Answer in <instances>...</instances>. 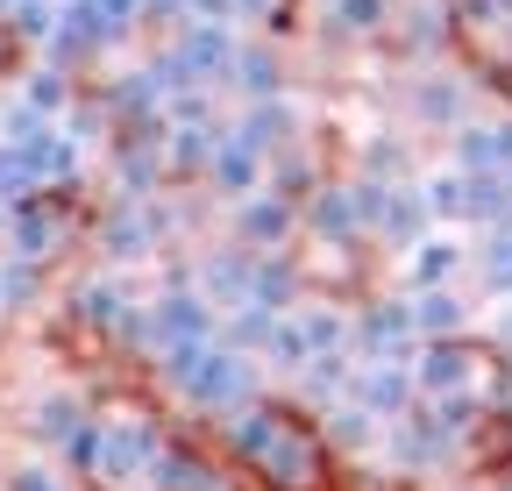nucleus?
Here are the masks:
<instances>
[{
	"mask_svg": "<svg viewBox=\"0 0 512 491\" xmlns=\"http://www.w3.org/2000/svg\"><path fill=\"white\" fill-rule=\"evenodd\" d=\"M214 442L249 470L256 491H342V463L320 435V420L285 392H264L242 413L214 420Z\"/></svg>",
	"mask_w": 512,
	"mask_h": 491,
	"instance_id": "f257e3e1",
	"label": "nucleus"
},
{
	"mask_svg": "<svg viewBox=\"0 0 512 491\" xmlns=\"http://www.w3.org/2000/svg\"><path fill=\"white\" fill-rule=\"evenodd\" d=\"M86 193H22L8 200V228H0V257H22L57 271L64 257L86 242Z\"/></svg>",
	"mask_w": 512,
	"mask_h": 491,
	"instance_id": "f03ea898",
	"label": "nucleus"
},
{
	"mask_svg": "<svg viewBox=\"0 0 512 491\" xmlns=\"http://www.w3.org/2000/svg\"><path fill=\"white\" fill-rule=\"evenodd\" d=\"M370 242H342V235H313V228H299L292 235V271H299V285L313 292V299H349V292H363V278H370Z\"/></svg>",
	"mask_w": 512,
	"mask_h": 491,
	"instance_id": "7ed1b4c3",
	"label": "nucleus"
},
{
	"mask_svg": "<svg viewBox=\"0 0 512 491\" xmlns=\"http://www.w3.org/2000/svg\"><path fill=\"white\" fill-rule=\"evenodd\" d=\"M143 314H150V356L157 349H178V342H214V306L200 299V285H185V278H164L150 299H143Z\"/></svg>",
	"mask_w": 512,
	"mask_h": 491,
	"instance_id": "20e7f679",
	"label": "nucleus"
},
{
	"mask_svg": "<svg viewBox=\"0 0 512 491\" xmlns=\"http://www.w3.org/2000/svg\"><path fill=\"white\" fill-rule=\"evenodd\" d=\"M292 235H299V207H292L285 193H271V186L228 207V242H235V250H249V257L292 250Z\"/></svg>",
	"mask_w": 512,
	"mask_h": 491,
	"instance_id": "39448f33",
	"label": "nucleus"
},
{
	"mask_svg": "<svg viewBox=\"0 0 512 491\" xmlns=\"http://www.w3.org/2000/svg\"><path fill=\"white\" fill-rule=\"evenodd\" d=\"M413 321H406V299H356L349 306V349L363 363H406L413 349Z\"/></svg>",
	"mask_w": 512,
	"mask_h": 491,
	"instance_id": "423d86ee",
	"label": "nucleus"
},
{
	"mask_svg": "<svg viewBox=\"0 0 512 491\" xmlns=\"http://www.w3.org/2000/svg\"><path fill=\"white\" fill-rule=\"evenodd\" d=\"M93 420V399L64 378V385H43L29 406H22V435L36 442V449H64L72 442V427H86Z\"/></svg>",
	"mask_w": 512,
	"mask_h": 491,
	"instance_id": "0eeeda50",
	"label": "nucleus"
},
{
	"mask_svg": "<svg viewBox=\"0 0 512 491\" xmlns=\"http://www.w3.org/2000/svg\"><path fill=\"white\" fill-rule=\"evenodd\" d=\"M200 193H214L221 207L249 200V193H264V157H256L228 121H221V136H214V157H207V178H200Z\"/></svg>",
	"mask_w": 512,
	"mask_h": 491,
	"instance_id": "6e6552de",
	"label": "nucleus"
},
{
	"mask_svg": "<svg viewBox=\"0 0 512 491\" xmlns=\"http://www.w3.org/2000/svg\"><path fill=\"white\" fill-rule=\"evenodd\" d=\"M228 86H235L242 100H278V93H292V57H285V43H271V36L235 43Z\"/></svg>",
	"mask_w": 512,
	"mask_h": 491,
	"instance_id": "1a4fd4ad",
	"label": "nucleus"
},
{
	"mask_svg": "<svg viewBox=\"0 0 512 491\" xmlns=\"http://www.w3.org/2000/svg\"><path fill=\"white\" fill-rule=\"evenodd\" d=\"M349 406H363L370 420H399L420 392H413V371L406 363H363V371H349Z\"/></svg>",
	"mask_w": 512,
	"mask_h": 491,
	"instance_id": "9d476101",
	"label": "nucleus"
},
{
	"mask_svg": "<svg viewBox=\"0 0 512 491\" xmlns=\"http://www.w3.org/2000/svg\"><path fill=\"white\" fill-rule=\"evenodd\" d=\"M285 328H292V342H299V363H306V356H335V349H349V306L306 292L292 314H285Z\"/></svg>",
	"mask_w": 512,
	"mask_h": 491,
	"instance_id": "9b49d317",
	"label": "nucleus"
},
{
	"mask_svg": "<svg viewBox=\"0 0 512 491\" xmlns=\"http://www.w3.org/2000/svg\"><path fill=\"white\" fill-rule=\"evenodd\" d=\"M249 271H256V257H249V250H235V242H221V250H207V257H200L192 285H200V299L214 306V314H228V306H242V299H249Z\"/></svg>",
	"mask_w": 512,
	"mask_h": 491,
	"instance_id": "f8f14e48",
	"label": "nucleus"
},
{
	"mask_svg": "<svg viewBox=\"0 0 512 491\" xmlns=\"http://www.w3.org/2000/svg\"><path fill=\"white\" fill-rule=\"evenodd\" d=\"M427 235V200L413 186H384L377 193V214H370V242H392V250H413Z\"/></svg>",
	"mask_w": 512,
	"mask_h": 491,
	"instance_id": "ddd939ff",
	"label": "nucleus"
},
{
	"mask_svg": "<svg viewBox=\"0 0 512 491\" xmlns=\"http://www.w3.org/2000/svg\"><path fill=\"white\" fill-rule=\"evenodd\" d=\"M214 136H221V129H185V121H164V186H171V193L207 178Z\"/></svg>",
	"mask_w": 512,
	"mask_h": 491,
	"instance_id": "4468645a",
	"label": "nucleus"
},
{
	"mask_svg": "<svg viewBox=\"0 0 512 491\" xmlns=\"http://www.w3.org/2000/svg\"><path fill=\"white\" fill-rule=\"evenodd\" d=\"M15 100H29L43 121H57L64 107L79 100V79H72V72H57V65H43V57H29L22 79H15Z\"/></svg>",
	"mask_w": 512,
	"mask_h": 491,
	"instance_id": "2eb2a0df",
	"label": "nucleus"
},
{
	"mask_svg": "<svg viewBox=\"0 0 512 491\" xmlns=\"http://www.w3.org/2000/svg\"><path fill=\"white\" fill-rule=\"evenodd\" d=\"M249 299H256V306H271V314H292V306L306 299V285H299V271H292V250L256 257V271H249Z\"/></svg>",
	"mask_w": 512,
	"mask_h": 491,
	"instance_id": "dca6fc26",
	"label": "nucleus"
},
{
	"mask_svg": "<svg viewBox=\"0 0 512 491\" xmlns=\"http://www.w3.org/2000/svg\"><path fill=\"white\" fill-rule=\"evenodd\" d=\"M0 491H79V484L64 477L50 456H15L8 470H0Z\"/></svg>",
	"mask_w": 512,
	"mask_h": 491,
	"instance_id": "f3484780",
	"label": "nucleus"
},
{
	"mask_svg": "<svg viewBox=\"0 0 512 491\" xmlns=\"http://www.w3.org/2000/svg\"><path fill=\"white\" fill-rule=\"evenodd\" d=\"M448 271H456V250H448V242H413V292H427V285H441Z\"/></svg>",
	"mask_w": 512,
	"mask_h": 491,
	"instance_id": "a211bd4d",
	"label": "nucleus"
},
{
	"mask_svg": "<svg viewBox=\"0 0 512 491\" xmlns=\"http://www.w3.org/2000/svg\"><path fill=\"white\" fill-rule=\"evenodd\" d=\"M93 15H100V29L121 43V36H136V29H143V0H93Z\"/></svg>",
	"mask_w": 512,
	"mask_h": 491,
	"instance_id": "6ab92c4d",
	"label": "nucleus"
},
{
	"mask_svg": "<svg viewBox=\"0 0 512 491\" xmlns=\"http://www.w3.org/2000/svg\"><path fill=\"white\" fill-rule=\"evenodd\" d=\"M178 22H185V0H143V29H164L171 36Z\"/></svg>",
	"mask_w": 512,
	"mask_h": 491,
	"instance_id": "aec40b11",
	"label": "nucleus"
},
{
	"mask_svg": "<svg viewBox=\"0 0 512 491\" xmlns=\"http://www.w3.org/2000/svg\"><path fill=\"white\" fill-rule=\"evenodd\" d=\"M413 93H420V114H427V121H448V114H456V93L434 86V79H427V86H413Z\"/></svg>",
	"mask_w": 512,
	"mask_h": 491,
	"instance_id": "412c9836",
	"label": "nucleus"
},
{
	"mask_svg": "<svg viewBox=\"0 0 512 491\" xmlns=\"http://www.w3.org/2000/svg\"><path fill=\"white\" fill-rule=\"evenodd\" d=\"M22 65H29V50L8 36V22H0V79H22Z\"/></svg>",
	"mask_w": 512,
	"mask_h": 491,
	"instance_id": "4be33fe9",
	"label": "nucleus"
},
{
	"mask_svg": "<svg viewBox=\"0 0 512 491\" xmlns=\"http://www.w3.org/2000/svg\"><path fill=\"white\" fill-rule=\"evenodd\" d=\"M185 22H235V0H185Z\"/></svg>",
	"mask_w": 512,
	"mask_h": 491,
	"instance_id": "5701e85b",
	"label": "nucleus"
},
{
	"mask_svg": "<svg viewBox=\"0 0 512 491\" xmlns=\"http://www.w3.org/2000/svg\"><path fill=\"white\" fill-rule=\"evenodd\" d=\"M271 15V0H235V22H264Z\"/></svg>",
	"mask_w": 512,
	"mask_h": 491,
	"instance_id": "b1692460",
	"label": "nucleus"
},
{
	"mask_svg": "<svg viewBox=\"0 0 512 491\" xmlns=\"http://www.w3.org/2000/svg\"><path fill=\"white\" fill-rule=\"evenodd\" d=\"M491 278H512V242H498V250H491Z\"/></svg>",
	"mask_w": 512,
	"mask_h": 491,
	"instance_id": "393cba45",
	"label": "nucleus"
},
{
	"mask_svg": "<svg viewBox=\"0 0 512 491\" xmlns=\"http://www.w3.org/2000/svg\"><path fill=\"white\" fill-rule=\"evenodd\" d=\"M491 86H498V93H505V100H512V72H505V79H491Z\"/></svg>",
	"mask_w": 512,
	"mask_h": 491,
	"instance_id": "a878e982",
	"label": "nucleus"
},
{
	"mask_svg": "<svg viewBox=\"0 0 512 491\" xmlns=\"http://www.w3.org/2000/svg\"><path fill=\"white\" fill-rule=\"evenodd\" d=\"M0 228H8V200H0Z\"/></svg>",
	"mask_w": 512,
	"mask_h": 491,
	"instance_id": "bb28decb",
	"label": "nucleus"
}]
</instances>
